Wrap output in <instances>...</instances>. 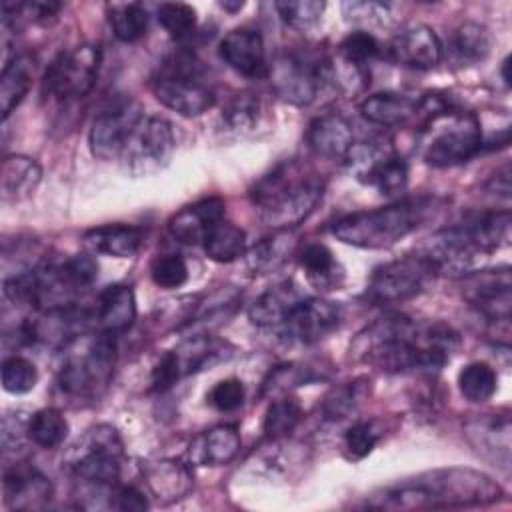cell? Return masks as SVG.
<instances>
[{
    "mask_svg": "<svg viewBox=\"0 0 512 512\" xmlns=\"http://www.w3.org/2000/svg\"><path fill=\"white\" fill-rule=\"evenodd\" d=\"M246 388L238 378H224L212 386L208 392V402L218 412H234L242 406Z\"/></svg>",
    "mask_w": 512,
    "mask_h": 512,
    "instance_id": "f907efd6",
    "label": "cell"
},
{
    "mask_svg": "<svg viewBox=\"0 0 512 512\" xmlns=\"http://www.w3.org/2000/svg\"><path fill=\"white\" fill-rule=\"evenodd\" d=\"M144 240V232L130 224H104L90 228L82 236V244L90 254L130 258L134 256Z\"/></svg>",
    "mask_w": 512,
    "mask_h": 512,
    "instance_id": "4316f807",
    "label": "cell"
},
{
    "mask_svg": "<svg viewBox=\"0 0 512 512\" xmlns=\"http://www.w3.org/2000/svg\"><path fill=\"white\" fill-rule=\"evenodd\" d=\"M142 476L152 496L166 504L182 500L192 490V484H194L190 468L176 458H160V460L144 462Z\"/></svg>",
    "mask_w": 512,
    "mask_h": 512,
    "instance_id": "cb8c5ba5",
    "label": "cell"
},
{
    "mask_svg": "<svg viewBox=\"0 0 512 512\" xmlns=\"http://www.w3.org/2000/svg\"><path fill=\"white\" fill-rule=\"evenodd\" d=\"M142 118V106L130 96L116 98L104 106L90 126L88 144L92 154L100 160L120 158L130 134Z\"/></svg>",
    "mask_w": 512,
    "mask_h": 512,
    "instance_id": "2e32d148",
    "label": "cell"
},
{
    "mask_svg": "<svg viewBox=\"0 0 512 512\" xmlns=\"http://www.w3.org/2000/svg\"><path fill=\"white\" fill-rule=\"evenodd\" d=\"M152 92L160 104L180 116H200L214 106V90L200 78L192 58L178 56L168 62L152 82Z\"/></svg>",
    "mask_w": 512,
    "mask_h": 512,
    "instance_id": "8fae6325",
    "label": "cell"
},
{
    "mask_svg": "<svg viewBox=\"0 0 512 512\" xmlns=\"http://www.w3.org/2000/svg\"><path fill=\"white\" fill-rule=\"evenodd\" d=\"M492 48V34L484 24L462 22L456 26L448 40L450 58L460 66H470L482 62Z\"/></svg>",
    "mask_w": 512,
    "mask_h": 512,
    "instance_id": "d6a6232c",
    "label": "cell"
},
{
    "mask_svg": "<svg viewBox=\"0 0 512 512\" xmlns=\"http://www.w3.org/2000/svg\"><path fill=\"white\" fill-rule=\"evenodd\" d=\"M34 58L30 54H16L2 68L0 78V112L2 120H6L12 110L24 100L30 90L34 76Z\"/></svg>",
    "mask_w": 512,
    "mask_h": 512,
    "instance_id": "836d02e7",
    "label": "cell"
},
{
    "mask_svg": "<svg viewBox=\"0 0 512 512\" xmlns=\"http://www.w3.org/2000/svg\"><path fill=\"white\" fill-rule=\"evenodd\" d=\"M498 374L486 362H470L458 374V388L468 402L480 404L494 396Z\"/></svg>",
    "mask_w": 512,
    "mask_h": 512,
    "instance_id": "ab89813d",
    "label": "cell"
},
{
    "mask_svg": "<svg viewBox=\"0 0 512 512\" xmlns=\"http://www.w3.org/2000/svg\"><path fill=\"white\" fill-rule=\"evenodd\" d=\"M458 334L442 322H416L388 314L356 334L350 354L386 372L440 370L458 350Z\"/></svg>",
    "mask_w": 512,
    "mask_h": 512,
    "instance_id": "6da1fadb",
    "label": "cell"
},
{
    "mask_svg": "<svg viewBox=\"0 0 512 512\" xmlns=\"http://www.w3.org/2000/svg\"><path fill=\"white\" fill-rule=\"evenodd\" d=\"M260 114H262L260 96L254 92H238L226 102L220 118H222V126H226V130L244 134V132L254 130V126L260 120Z\"/></svg>",
    "mask_w": 512,
    "mask_h": 512,
    "instance_id": "f35d334b",
    "label": "cell"
},
{
    "mask_svg": "<svg viewBox=\"0 0 512 512\" xmlns=\"http://www.w3.org/2000/svg\"><path fill=\"white\" fill-rule=\"evenodd\" d=\"M42 180L40 164L22 154H12L2 160L0 198L2 202H22L34 194Z\"/></svg>",
    "mask_w": 512,
    "mask_h": 512,
    "instance_id": "f1b7e54d",
    "label": "cell"
},
{
    "mask_svg": "<svg viewBox=\"0 0 512 512\" xmlns=\"http://www.w3.org/2000/svg\"><path fill=\"white\" fill-rule=\"evenodd\" d=\"M510 430L508 412L478 414L464 424V434L474 450L502 470L510 468Z\"/></svg>",
    "mask_w": 512,
    "mask_h": 512,
    "instance_id": "ffe728a7",
    "label": "cell"
},
{
    "mask_svg": "<svg viewBox=\"0 0 512 512\" xmlns=\"http://www.w3.org/2000/svg\"><path fill=\"white\" fill-rule=\"evenodd\" d=\"M94 320L102 332L120 334L126 332L136 320L134 290L126 284H110L96 296Z\"/></svg>",
    "mask_w": 512,
    "mask_h": 512,
    "instance_id": "484cf974",
    "label": "cell"
},
{
    "mask_svg": "<svg viewBox=\"0 0 512 512\" xmlns=\"http://www.w3.org/2000/svg\"><path fill=\"white\" fill-rule=\"evenodd\" d=\"M204 252L214 262H232L246 252V232L232 222H218L202 242Z\"/></svg>",
    "mask_w": 512,
    "mask_h": 512,
    "instance_id": "d590c367",
    "label": "cell"
},
{
    "mask_svg": "<svg viewBox=\"0 0 512 512\" xmlns=\"http://www.w3.org/2000/svg\"><path fill=\"white\" fill-rule=\"evenodd\" d=\"M302 418V406L294 396H282L274 400L264 414V434L268 440H280L288 436Z\"/></svg>",
    "mask_w": 512,
    "mask_h": 512,
    "instance_id": "60d3db41",
    "label": "cell"
},
{
    "mask_svg": "<svg viewBox=\"0 0 512 512\" xmlns=\"http://www.w3.org/2000/svg\"><path fill=\"white\" fill-rule=\"evenodd\" d=\"M378 442V432L370 422L352 424L342 436V452L348 460L366 458Z\"/></svg>",
    "mask_w": 512,
    "mask_h": 512,
    "instance_id": "681fc988",
    "label": "cell"
},
{
    "mask_svg": "<svg viewBox=\"0 0 512 512\" xmlns=\"http://www.w3.org/2000/svg\"><path fill=\"white\" fill-rule=\"evenodd\" d=\"M150 278L160 288H178L188 280V264L180 254H162L154 258Z\"/></svg>",
    "mask_w": 512,
    "mask_h": 512,
    "instance_id": "7dc6e473",
    "label": "cell"
},
{
    "mask_svg": "<svg viewBox=\"0 0 512 512\" xmlns=\"http://www.w3.org/2000/svg\"><path fill=\"white\" fill-rule=\"evenodd\" d=\"M438 274L434 264L424 256H404L378 266L364 290L370 304H396L418 296Z\"/></svg>",
    "mask_w": 512,
    "mask_h": 512,
    "instance_id": "4fadbf2b",
    "label": "cell"
},
{
    "mask_svg": "<svg viewBox=\"0 0 512 512\" xmlns=\"http://www.w3.org/2000/svg\"><path fill=\"white\" fill-rule=\"evenodd\" d=\"M302 292L292 280H284L260 294L248 308V318L260 328H278L290 310L302 300Z\"/></svg>",
    "mask_w": 512,
    "mask_h": 512,
    "instance_id": "83f0119b",
    "label": "cell"
},
{
    "mask_svg": "<svg viewBox=\"0 0 512 512\" xmlns=\"http://www.w3.org/2000/svg\"><path fill=\"white\" fill-rule=\"evenodd\" d=\"M232 352H234L232 344L222 338H214L210 334L188 336L180 346L166 352L156 362L150 376V390L166 392L178 380L228 360Z\"/></svg>",
    "mask_w": 512,
    "mask_h": 512,
    "instance_id": "30bf717a",
    "label": "cell"
},
{
    "mask_svg": "<svg viewBox=\"0 0 512 512\" xmlns=\"http://www.w3.org/2000/svg\"><path fill=\"white\" fill-rule=\"evenodd\" d=\"M268 76L276 96L288 104L306 106L322 86L330 84V58L312 52H286L276 58Z\"/></svg>",
    "mask_w": 512,
    "mask_h": 512,
    "instance_id": "7c38bea8",
    "label": "cell"
},
{
    "mask_svg": "<svg viewBox=\"0 0 512 512\" xmlns=\"http://www.w3.org/2000/svg\"><path fill=\"white\" fill-rule=\"evenodd\" d=\"M220 58L238 74L246 78H266L270 66L266 62V48L262 34L252 28H234L220 42Z\"/></svg>",
    "mask_w": 512,
    "mask_h": 512,
    "instance_id": "44dd1931",
    "label": "cell"
},
{
    "mask_svg": "<svg viewBox=\"0 0 512 512\" xmlns=\"http://www.w3.org/2000/svg\"><path fill=\"white\" fill-rule=\"evenodd\" d=\"M58 386L78 400L100 398L112 382L116 368V338L108 332L88 336L82 332L62 348Z\"/></svg>",
    "mask_w": 512,
    "mask_h": 512,
    "instance_id": "8992f818",
    "label": "cell"
},
{
    "mask_svg": "<svg viewBox=\"0 0 512 512\" xmlns=\"http://www.w3.org/2000/svg\"><path fill=\"white\" fill-rule=\"evenodd\" d=\"M342 16L348 22L360 24V26H382L390 18V4L386 2H372V0H348L342 2Z\"/></svg>",
    "mask_w": 512,
    "mask_h": 512,
    "instance_id": "c3c4849f",
    "label": "cell"
},
{
    "mask_svg": "<svg viewBox=\"0 0 512 512\" xmlns=\"http://www.w3.org/2000/svg\"><path fill=\"white\" fill-rule=\"evenodd\" d=\"M226 204L222 198H202L168 220L170 234L182 244H202L206 234L224 220Z\"/></svg>",
    "mask_w": 512,
    "mask_h": 512,
    "instance_id": "603a6c76",
    "label": "cell"
},
{
    "mask_svg": "<svg viewBox=\"0 0 512 512\" xmlns=\"http://www.w3.org/2000/svg\"><path fill=\"white\" fill-rule=\"evenodd\" d=\"M66 436L68 420L58 408H42L28 418V438L40 448H58Z\"/></svg>",
    "mask_w": 512,
    "mask_h": 512,
    "instance_id": "74e56055",
    "label": "cell"
},
{
    "mask_svg": "<svg viewBox=\"0 0 512 512\" xmlns=\"http://www.w3.org/2000/svg\"><path fill=\"white\" fill-rule=\"evenodd\" d=\"M2 388L10 394H26L34 390L38 382V370L36 366L22 356H10L2 362L0 368Z\"/></svg>",
    "mask_w": 512,
    "mask_h": 512,
    "instance_id": "f6af8a7d",
    "label": "cell"
},
{
    "mask_svg": "<svg viewBox=\"0 0 512 512\" xmlns=\"http://www.w3.org/2000/svg\"><path fill=\"white\" fill-rule=\"evenodd\" d=\"M482 150V126L476 114L446 106L426 116L420 156L428 166L448 168L468 162Z\"/></svg>",
    "mask_w": 512,
    "mask_h": 512,
    "instance_id": "52a82bcc",
    "label": "cell"
},
{
    "mask_svg": "<svg viewBox=\"0 0 512 512\" xmlns=\"http://www.w3.org/2000/svg\"><path fill=\"white\" fill-rule=\"evenodd\" d=\"M342 308L324 298H302L284 322L276 328L278 336L290 344H314L340 326Z\"/></svg>",
    "mask_w": 512,
    "mask_h": 512,
    "instance_id": "e0dca14e",
    "label": "cell"
},
{
    "mask_svg": "<svg viewBox=\"0 0 512 512\" xmlns=\"http://www.w3.org/2000/svg\"><path fill=\"white\" fill-rule=\"evenodd\" d=\"M66 468L88 488H112L120 482L124 444L110 424L88 428L66 452Z\"/></svg>",
    "mask_w": 512,
    "mask_h": 512,
    "instance_id": "ba28073f",
    "label": "cell"
},
{
    "mask_svg": "<svg viewBox=\"0 0 512 512\" xmlns=\"http://www.w3.org/2000/svg\"><path fill=\"white\" fill-rule=\"evenodd\" d=\"M508 66H510V58H504V62H502V78H504L506 86L510 84V74H508Z\"/></svg>",
    "mask_w": 512,
    "mask_h": 512,
    "instance_id": "db71d44e",
    "label": "cell"
},
{
    "mask_svg": "<svg viewBox=\"0 0 512 512\" xmlns=\"http://www.w3.org/2000/svg\"><path fill=\"white\" fill-rule=\"evenodd\" d=\"M4 504L12 510H38L52 498L50 480L30 464H14L2 480Z\"/></svg>",
    "mask_w": 512,
    "mask_h": 512,
    "instance_id": "7402d4cb",
    "label": "cell"
},
{
    "mask_svg": "<svg viewBox=\"0 0 512 512\" xmlns=\"http://www.w3.org/2000/svg\"><path fill=\"white\" fill-rule=\"evenodd\" d=\"M108 508L114 510H122V512H142L148 508V502L144 498V494L134 488V486H124V484H116L110 488L108 494Z\"/></svg>",
    "mask_w": 512,
    "mask_h": 512,
    "instance_id": "816d5d0a",
    "label": "cell"
},
{
    "mask_svg": "<svg viewBox=\"0 0 512 512\" xmlns=\"http://www.w3.org/2000/svg\"><path fill=\"white\" fill-rule=\"evenodd\" d=\"M298 260L308 282L318 290H338V286L344 280V268L340 266L334 252L326 244H306L300 250Z\"/></svg>",
    "mask_w": 512,
    "mask_h": 512,
    "instance_id": "1f68e13d",
    "label": "cell"
},
{
    "mask_svg": "<svg viewBox=\"0 0 512 512\" xmlns=\"http://www.w3.org/2000/svg\"><path fill=\"white\" fill-rule=\"evenodd\" d=\"M380 52V44L378 40L366 32V30H358V32H350L336 48V58L354 64V66H362L368 68V62L374 60Z\"/></svg>",
    "mask_w": 512,
    "mask_h": 512,
    "instance_id": "bcb514c9",
    "label": "cell"
},
{
    "mask_svg": "<svg viewBox=\"0 0 512 512\" xmlns=\"http://www.w3.org/2000/svg\"><path fill=\"white\" fill-rule=\"evenodd\" d=\"M158 22L160 26L174 38H188L196 30V10L184 2H164L158 6Z\"/></svg>",
    "mask_w": 512,
    "mask_h": 512,
    "instance_id": "ee69618b",
    "label": "cell"
},
{
    "mask_svg": "<svg viewBox=\"0 0 512 512\" xmlns=\"http://www.w3.org/2000/svg\"><path fill=\"white\" fill-rule=\"evenodd\" d=\"M174 148L170 122L160 116H144L130 134L120 160L130 176L144 178L164 170L170 164Z\"/></svg>",
    "mask_w": 512,
    "mask_h": 512,
    "instance_id": "5bb4252c",
    "label": "cell"
},
{
    "mask_svg": "<svg viewBox=\"0 0 512 512\" xmlns=\"http://www.w3.org/2000/svg\"><path fill=\"white\" fill-rule=\"evenodd\" d=\"M464 298L478 310L492 326L510 324L512 308V282L508 268L478 272L466 278Z\"/></svg>",
    "mask_w": 512,
    "mask_h": 512,
    "instance_id": "ac0fdd59",
    "label": "cell"
},
{
    "mask_svg": "<svg viewBox=\"0 0 512 512\" xmlns=\"http://www.w3.org/2000/svg\"><path fill=\"white\" fill-rule=\"evenodd\" d=\"M418 112V100L400 92H378L360 102V114L378 126H402Z\"/></svg>",
    "mask_w": 512,
    "mask_h": 512,
    "instance_id": "4dcf8cb0",
    "label": "cell"
},
{
    "mask_svg": "<svg viewBox=\"0 0 512 512\" xmlns=\"http://www.w3.org/2000/svg\"><path fill=\"white\" fill-rule=\"evenodd\" d=\"M342 162L358 182L376 188L380 194L402 192L408 184V166L388 138L354 140Z\"/></svg>",
    "mask_w": 512,
    "mask_h": 512,
    "instance_id": "9c48e42d",
    "label": "cell"
},
{
    "mask_svg": "<svg viewBox=\"0 0 512 512\" xmlns=\"http://www.w3.org/2000/svg\"><path fill=\"white\" fill-rule=\"evenodd\" d=\"M306 142L310 150L322 158L344 160L346 152L354 144L352 124L338 112L322 114L310 122Z\"/></svg>",
    "mask_w": 512,
    "mask_h": 512,
    "instance_id": "d4e9b609",
    "label": "cell"
},
{
    "mask_svg": "<svg viewBox=\"0 0 512 512\" xmlns=\"http://www.w3.org/2000/svg\"><path fill=\"white\" fill-rule=\"evenodd\" d=\"M444 54L436 32L424 24H412L400 30L388 44L392 62L412 70H432L440 64Z\"/></svg>",
    "mask_w": 512,
    "mask_h": 512,
    "instance_id": "d6986e66",
    "label": "cell"
},
{
    "mask_svg": "<svg viewBox=\"0 0 512 512\" xmlns=\"http://www.w3.org/2000/svg\"><path fill=\"white\" fill-rule=\"evenodd\" d=\"M220 6L224 8V10H230V12H236V10H240L242 6H244V2H220Z\"/></svg>",
    "mask_w": 512,
    "mask_h": 512,
    "instance_id": "f5cc1de1",
    "label": "cell"
},
{
    "mask_svg": "<svg viewBox=\"0 0 512 512\" xmlns=\"http://www.w3.org/2000/svg\"><path fill=\"white\" fill-rule=\"evenodd\" d=\"M278 16L294 30H308L316 26L326 10V2L320 0H282L274 4Z\"/></svg>",
    "mask_w": 512,
    "mask_h": 512,
    "instance_id": "7bdbcfd3",
    "label": "cell"
},
{
    "mask_svg": "<svg viewBox=\"0 0 512 512\" xmlns=\"http://www.w3.org/2000/svg\"><path fill=\"white\" fill-rule=\"evenodd\" d=\"M100 68V48L96 44H80L60 52L44 74V94L60 102L86 96Z\"/></svg>",
    "mask_w": 512,
    "mask_h": 512,
    "instance_id": "9a60e30c",
    "label": "cell"
},
{
    "mask_svg": "<svg viewBox=\"0 0 512 512\" xmlns=\"http://www.w3.org/2000/svg\"><path fill=\"white\" fill-rule=\"evenodd\" d=\"M240 452V434L232 424H218L200 434L190 446V458L198 464L222 466Z\"/></svg>",
    "mask_w": 512,
    "mask_h": 512,
    "instance_id": "f546056e",
    "label": "cell"
},
{
    "mask_svg": "<svg viewBox=\"0 0 512 512\" xmlns=\"http://www.w3.org/2000/svg\"><path fill=\"white\" fill-rule=\"evenodd\" d=\"M434 206L436 200L430 196L404 198L388 206L346 214L330 230L340 242L350 246L388 248L422 226L434 212Z\"/></svg>",
    "mask_w": 512,
    "mask_h": 512,
    "instance_id": "5b68a950",
    "label": "cell"
},
{
    "mask_svg": "<svg viewBox=\"0 0 512 512\" xmlns=\"http://www.w3.org/2000/svg\"><path fill=\"white\" fill-rule=\"evenodd\" d=\"M510 238V212L490 210L466 216L428 238L424 256L438 272H466L482 254L496 252Z\"/></svg>",
    "mask_w": 512,
    "mask_h": 512,
    "instance_id": "277c9868",
    "label": "cell"
},
{
    "mask_svg": "<svg viewBox=\"0 0 512 512\" xmlns=\"http://www.w3.org/2000/svg\"><path fill=\"white\" fill-rule=\"evenodd\" d=\"M296 248L294 230H276L246 252V266L252 274H268L280 268Z\"/></svg>",
    "mask_w": 512,
    "mask_h": 512,
    "instance_id": "e575fe53",
    "label": "cell"
},
{
    "mask_svg": "<svg viewBox=\"0 0 512 512\" xmlns=\"http://www.w3.org/2000/svg\"><path fill=\"white\" fill-rule=\"evenodd\" d=\"M324 192L318 174L298 160H284L250 190L260 220L272 230H294L310 216Z\"/></svg>",
    "mask_w": 512,
    "mask_h": 512,
    "instance_id": "3957f363",
    "label": "cell"
},
{
    "mask_svg": "<svg viewBox=\"0 0 512 512\" xmlns=\"http://www.w3.org/2000/svg\"><path fill=\"white\" fill-rule=\"evenodd\" d=\"M106 12L114 36L122 42H136L148 30V12L138 2L108 4Z\"/></svg>",
    "mask_w": 512,
    "mask_h": 512,
    "instance_id": "8d00e7d4",
    "label": "cell"
},
{
    "mask_svg": "<svg viewBox=\"0 0 512 512\" xmlns=\"http://www.w3.org/2000/svg\"><path fill=\"white\" fill-rule=\"evenodd\" d=\"M364 394H366V380L344 382L340 386H334L324 396V402H322L320 410H322L326 420H342L358 408Z\"/></svg>",
    "mask_w": 512,
    "mask_h": 512,
    "instance_id": "b9f144b4",
    "label": "cell"
},
{
    "mask_svg": "<svg viewBox=\"0 0 512 512\" xmlns=\"http://www.w3.org/2000/svg\"><path fill=\"white\" fill-rule=\"evenodd\" d=\"M502 498V488L484 472L472 468H442L412 480L386 486L368 496L376 510H436L482 506Z\"/></svg>",
    "mask_w": 512,
    "mask_h": 512,
    "instance_id": "7a4b0ae2",
    "label": "cell"
}]
</instances>
